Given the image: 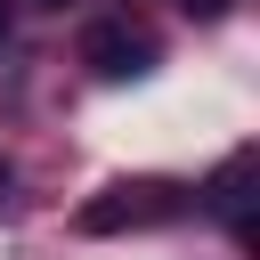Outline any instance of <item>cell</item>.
Wrapping results in <instances>:
<instances>
[{
	"mask_svg": "<svg viewBox=\"0 0 260 260\" xmlns=\"http://www.w3.org/2000/svg\"><path fill=\"white\" fill-rule=\"evenodd\" d=\"M179 195L171 187H106L98 203H81V236H122V228H154L171 219Z\"/></svg>",
	"mask_w": 260,
	"mask_h": 260,
	"instance_id": "1",
	"label": "cell"
},
{
	"mask_svg": "<svg viewBox=\"0 0 260 260\" xmlns=\"http://www.w3.org/2000/svg\"><path fill=\"white\" fill-rule=\"evenodd\" d=\"M81 65L106 73V81H138V73L154 65V41L130 32V24H89V32H81Z\"/></svg>",
	"mask_w": 260,
	"mask_h": 260,
	"instance_id": "2",
	"label": "cell"
},
{
	"mask_svg": "<svg viewBox=\"0 0 260 260\" xmlns=\"http://www.w3.org/2000/svg\"><path fill=\"white\" fill-rule=\"evenodd\" d=\"M244 187H252V154H236V162L211 179V211H219V219H236V228H244V203H252Z\"/></svg>",
	"mask_w": 260,
	"mask_h": 260,
	"instance_id": "3",
	"label": "cell"
},
{
	"mask_svg": "<svg viewBox=\"0 0 260 260\" xmlns=\"http://www.w3.org/2000/svg\"><path fill=\"white\" fill-rule=\"evenodd\" d=\"M179 8H187V16H203V24H211V16H228V0H179Z\"/></svg>",
	"mask_w": 260,
	"mask_h": 260,
	"instance_id": "4",
	"label": "cell"
},
{
	"mask_svg": "<svg viewBox=\"0 0 260 260\" xmlns=\"http://www.w3.org/2000/svg\"><path fill=\"white\" fill-rule=\"evenodd\" d=\"M0 32H8V0H0Z\"/></svg>",
	"mask_w": 260,
	"mask_h": 260,
	"instance_id": "5",
	"label": "cell"
},
{
	"mask_svg": "<svg viewBox=\"0 0 260 260\" xmlns=\"http://www.w3.org/2000/svg\"><path fill=\"white\" fill-rule=\"evenodd\" d=\"M0 195H8V162H0Z\"/></svg>",
	"mask_w": 260,
	"mask_h": 260,
	"instance_id": "6",
	"label": "cell"
},
{
	"mask_svg": "<svg viewBox=\"0 0 260 260\" xmlns=\"http://www.w3.org/2000/svg\"><path fill=\"white\" fill-rule=\"evenodd\" d=\"M41 8H65V0H41Z\"/></svg>",
	"mask_w": 260,
	"mask_h": 260,
	"instance_id": "7",
	"label": "cell"
}]
</instances>
